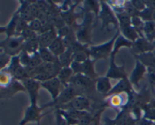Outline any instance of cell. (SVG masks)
<instances>
[{"instance_id":"cell-17","label":"cell","mask_w":155,"mask_h":125,"mask_svg":"<svg viewBox=\"0 0 155 125\" xmlns=\"http://www.w3.org/2000/svg\"><path fill=\"white\" fill-rule=\"evenodd\" d=\"M133 46V42L129 41L128 39H126L124 36H118V37L117 38L116 41L114 42V45L113 51L111 53V55H110V59H114L115 56L117 54L118 51L120 50V48H123V47H128V48H132Z\"/></svg>"},{"instance_id":"cell-9","label":"cell","mask_w":155,"mask_h":125,"mask_svg":"<svg viewBox=\"0 0 155 125\" xmlns=\"http://www.w3.org/2000/svg\"><path fill=\"white\" fill-rule=\"evenodd\" d=\"M61 84V81H59L57 77H55V78H53L46 81L41 82V87L48 90L52 99L54 100L60 94Z\"/></svg>"},{"instance_id":"cell-13","label":"cell","mask_w":155,"mask_h":125,"mask_svg":"<svg viewBox=\"0 0 155 125\" xmlns=\"http://www.w3.org/2000/svg\"><path fill=\"white\" fill-rule=\"evenodd\" d=\"M132 91V84L129 81L128 78L121 79L116 85L112 87L111 90L108 93L107 96L114 94H120V93H130Z\"/></svg>"},{"instance_id":"cell-2","label":"cell","mask_w":155,"mask_h":125,"mask_svg":"<svg viewBox=\"0 0 155 125\" xmlns=\"http://www.w3.org/2000/svg\"><path fill=\"white\" fill-rule=\"evenodd\" d=\"M68 84H71L78 89L81 94L86 92H92V89L95 87L94 86L93 80L83 74H77L73 75L70 79Z\"/></svg>"},{"instance_id":"cell-6","label":"cell","mask_w":155,"mask_h":125,"mask_svg":"<svg viewBox=\"0 0 155 125\" xmlns=\"http://www.w3.org/2000/svg\"><path fill=\"white\" fill-rule=\"evenodd\" d=\"M92 15L88 12L86 16V19L83 21V24L80 30L76 33V37L80 43H87L90 42L91 35V23H92Z\"/></svg>"},{"instance_id":"cell-10","label":"cell","mask_w":155,"mask_h":125,"mask_svg":"<svg viewBox=\"0 0 155 125\" xmlns=\"http://www.w3.org/2000/svg\"><path fill=\"white\" fill-rule=\"evenodd\" d=\"M106 125H136L135 118L130 112L123 111L114 120H107Z\"/></svg>"},{"instance_id":"cell-30","label":"cell","mask_w":155,"mask_h":125,"mask_svg":"<svg viewBox=\"0 0 155 125\" xmlns=\"http://www.w3.org/2000/svg\"><path fill=\"white\" fill-rule=\"evenodd\" d=\"M29 27H30L33 31H34L35 33H36V32H40L41 30H42V24L39 19H34L31 22H30V23H29Z\"/></svg>"},{"instance_id":"cell-29","label":"cell","mask_w":155,"mask_h":125,"mask_svg":"<svg viewBox=\"0 0 155 125\" xmlns=\"http://www.w3.org/2000/svg\"><path fill=\"white\" fill-rule=\"evenodd\" d=\"M54 125H70L68 120L64 117L61 113L60 112L58 108L55 111V123Z\"/></svg>"},{"instance_id":"cell-4","label":"cell","mask_w":155,"mask_h":125,"mask_svg":"<svg viewBox=\"0 0 155 125\" xmlns=\"http://www.w3.org/2000/svg\"><path fill=\"white\" fill-rule=\"evenodd\" d=\"M42 109L43 108L39 107L37 104L36 105L31 104L26 110L24 118L20 122V125H25L30 122H36L38 125H39L41 118L44 115L42 114Z\"/></svg>"},{"instance_id":"cell-14","label":"cell","mask_w":155,"mask_h":125,"mask_svg":"<svg viewBox=\"0 0 155 125\" xmlns=\"http://www.w3.org/2000/svg\"><path fill=\"white\" fill-rule=\"evenodd\" d=\"M145 71H146L145 66L142 64V62H140L138 60H136V67H135L133 72H132L131 76H130V83L133 84V85L138 87L139 81L143 77V75L145 73Z\"/></svg>"},{"instance_id":"cell-20","label":"cell","mask_w":155,"mask_h":125,"mask_svg":"<svg viewBox=\"0 0 155 125\" xmlns=\"http://www.w3.org/2000/svg\"><path fill=\"white\" fill-rule=\"evenodd\" d=\"M120 31L122 32L123 36L133 43L139 39V35H138L137 32L136 31V30L133 28L131 24L130 25H121Z\"/></svg>"},{"instance_id":"cell-38","label":"cell","mask_w":155,"mask_h":125,"mask_svg":"<svg viewBox=\"0 0 155 125\" xmlns=\"http://www.w3.org/2000/svg\"><path fill=\"white\" fill-rule=\"evenodd\" d=\"M0 52H1V50H0Z\"/></svg>"},{"instance_id":"cell-31","label":"cell","mask_w":155,"mask_h":125,"mask_svg":"<svg viewBox=\"0 0 155 125\" xmlns=\"http://www.w3.org/2000/svg\"><path fill=\"white\" fill-rule=\"evenodd\" d=\"M11 81V74L8 72H0V84L2 86L8 85Z\"/></svg>"},{"instance_id":"cell-18","label":"cell","mask_w":155,"mask_h":125,"mask_svg":"<svg viewBox=\"0 0 155 125\" xmlns=\"http://www.w3.org/2000/svg\"><path fill=\"white\" fill-rule=\"evenodd\" d=\"M48 48L57 57H58L61 54H62L66 51V48L63 44V39L60 36H58Z\"/></svg>"},{"instance_id":"cell-16","label":"cell","mask_w":155,"mask_h":125,"mask_svg":"<svg viewBox=\"0 0 155 125\" xmlns=\"http://www.w3.org/2000/svg\"><path fill=\"white\" fill-rule=\"evenodd\" d=\"M81 74L89 77L91 79L96 80L97 74L95 73L94 69V61L88 59L85 62L81 63Z\"/></svg>"},{"instance_id":"cell-3","label":"cell","mask_w":155,"mask_h":125,"mask_svg":"<svg viewBox=\"0 0 155 125\" xmlns=\"http://www.w3.org/2000/svg\"><path fill=\"white\" fill-rule=\"evenodd\" d=\"M59 109L62 110H75L80 111H89L90 109V102L89 99L83 96H77L71 102L62 105Z\"/></svg>"},{"instance_id":"cell-23","label":"cell","mask_w":155,"mask_h":125,"mask_svg":"<svg viewBox=\"0 0 155 125\" xmlns=\"http://www.w3.org/2000/svg\"><path fill=\"white\" fill-rule=\"evenodd\" d=\"M129 101V97L125 93L120 94L112 95L110 98V104L112 106L120 107L125 105Z\"/></svg>"},{"instance_id":"cell-27","label":"cell","mask_w":155,"mask_h":125,"mask_svg":"<svg viewBox=\"0 0 155 125\" xmlns=\"http://www.w3.org/2000/svg\"><path fill=\"white\" fill-rule=\"evenodd\" d=\"M118 21L121 25H130L131 24V17L129 16L125 11L120 12V13H116Z\"/></svg>"},{"instance_id":"cell-28","label":"cell","mask_w":155,"mask_h":125,"mask_svg":"<svg viewBox=\"0 0 155 125\" xmlns=\"http://www.w3.org/2000/svg\"><path fill=\"white\" fill-rule=\"evenodd\" d=\"M153 13H154L153 9L148 8L142 11L139 12V16H140L142 19L145 20H147V22H148V21H151V19H153Z\"/></svg>"},{"instance_id":"cell-7","label":"cell","mask_w":155,"mask_h":125,"mask_svg":"<svg viewBox=\"0 0 155 125\" xmlns=\"http://www.w3.org/2000/svg\"><path fill=\"white\" fill-rule=\"evenodd\" d=\"M24 88L28 92L32 105L37 104L38 91L41 87V82L31 78H27L23 80Z\"/></svg>"},{"instance_id":"cell-34","label":"cell","mask_w":155,"mask_h":125,"mask_svg":"<svg viewBox=\"0 0 155 125\" xmlns=\"http://www.w3.org/2000/svg\"><path fill=\"white\" fill-rule=\"evenodd\" d=\"M9 61V56L5 54H0V69L6 66Z\"/></svg>"},{"instance_id":"cell-24","label":"cell","mask_w":155,"mask_h":125,"mask_svg":"<svg viewBox=\"0 0 155 125\" xmlns=\"http://www.w3.org/2000/svg\"><path fill=\"white\" fill-rule=\"evenodd\" d=\"M72 54V52H71L68 48H67L65 52H64L63 54H61V55L58 57L59 63H60L62 68L70 67V66H71V63L73 62Z\"/></svg>"},{"instance_id":"cell-36","label":"cell","mask_w":155,"mask_h":125,"mask_svg":"<svg viewBox=\"0 0 155 125\" xmlns=\"http://www.w3.org/2000/svg\"><path fill=\"white\" fill-rule=\"evenodd\" d=\"M140 125H151V123H150V121H148V120H143L140 122Z\"/></svg>"},{"instance_id":"cell-26","label":"cell","mask_w":155,"mask_h":125,"mask_svg":"<svg viewBox=\"0 0 155 125\" xmlns=\"http://www.w3.org/2000/svg\"><path fill=\"white\" fill-rule=\"evenodd\" d=\"M124 10L131 17H139V11L135 8L134 6L132 5L131 2H125L124 4Z\"/></svg>"},{"instance_id":"cell-1","label":"cell","mask_w":155,"mask_h":125,"mask_svg":"<svg viewBox=\"0 0 155 125\" xmlns=\"http://www.w3.org/2000/svg\"><path fill=\"white\" fill-rule=\"evenodd\" d=\"M119 33L120 31L118 30L115 36L109 42L102 44V45H98V46H91L89 48L90 56L94 59V61L99 60V59H106L108 57H110L112 51H113L114 42L117 38L119 36Z\"/></svg>"},{"instance_id":"cell-11","label":"cell","mask_w":155,"mask_h":125,"mask_svg":"<svg viewBox=\"0 0 155 125\" xmlns=\"http://www.w3.org/2000/svg\"><path fill=\"white\" fill-rule=\"evenodd\" d=\"M124 66H125L124 63L121 66H117L115 64L114 59H110V69L106 75V77L108 78H120V79L127 78V75L126 73Z\"/></svg>"},{"instance_id":"cell-25","label":"cell","mask_w":155,"mask_h":125,"mask_svg":"<svg viewBox=\"0 0 155 125\" xmlns=\"http://www.w3.org/2000/svg\"><path fill=\"white\" fill-rule=\"evenodd\" d=\"M89 56H90L89 51H78L72 54V60L74 62L82 63L89 59Z\"/></svg>"},{"instance_id":"cell-22","label":"cell","mask_w":155,"mask_h":125,"mask_svg":"<svg viewBox=\"0 0 155 125\" xmlns=\"http://www.w3.org/2000/svg\"><path fill=\"white\" fill-rule=\"evenodd\" d=\"M73 75H74V72H73L71 67H64L61 69L57 78L61 81V84H63L66 87L68 85L70 79H71Z\"/></svg>"},{"instance_id":"cell-12","label":"cell","mask_w":155,"mask_h":125,"mask_svg":"<svg viewBox=\"0 0 155 125\" xmlns=\"http://www.w3.org/2000/svg\"><path fill=\"white\" fill-rule=\"evenodd\" d=\"M58 37V33L56 30L52 28L48 31L42 33L38 36V42H39V48H48L50 46L53 41Z\"/></svg>"},{"instance_id":"cell-15","label":"cell","mask_w":155,"mask_h":125,"mask_svg":"<svg viewBox=\"0 0 155 125\" xmlns=\"http://www.w3.org/2000/svg\"><path fill=\"white\" fill-rule=\"evenodd\" d=\"M95 88L98 93L102 95H107L111 90V84L110 82V78L107 77L98 78L95 80Z\"/></svg>"},{"instance_id":"cell-37","label":"cell","mask_w":155,"mask_h":125,"mask_svg":"<svg viewBox=\"0 0 155 125\" xmlns=\"http://www.w3.org/2000/svg\"><path fill=\"white\" fill-rule=\"evenodd\" d=\"M153 20H154V21L155 22V10L154 11V13H153Z\"/></svg>"},{"instance_id":"cell-5","label":"cell","mask_w":155,"mask_h":125,"mask_svg":"<svg viewBox=\"0 0 155 125\" xmlns=\"http://www.w3.org/2000/svg\"><path fill=\"white\" fill-rule=\"evenodd\" d=\"M101 6H102V8H101V13H100V17H101V20H102L103 27L107 29L109 31L113 30L112 27H110L111 25L113 26V27L114 29L117 28V20L116 19L115 16L114 15L111 9L104 2H101Z\"/></svg>"},{"instance_id":"cell-8","label":"cell","mask_w":155,"mask_h":125,"mask_svg":"<svg viewBox=\"0 0 155 125\" xmlns=\"http://www.w3.org/2000/svg\"><path fill=\"white\" fill-rule=\"evenodd\" d=\"M24 40L25 39L21 36L18 38H13V39H8L7 41L3 42V47L8 54L10 55L15 54L21 51V48H24Z\"/></svg>"},{"instance_id":"cell-33","label":"cell","mask_w":155,"mask_h":125,"mask_svg":"<svg viewBox=\"0 0 155 125\" xmlns=\"http://www.w3.org/2000/svg\"><path fill=\"white\" fill-rule=\"evenodd\" d=\"M88 3H86V8L87 9H92V10H93L95 12V13H98V9H99V8H98V4H97V2H95V1H89L87 2Z\"/></svg>"},{"instance_id":"cell-19","label":"cell","mask_w":155,"mask_h":125,"mask_svg":"<svg viewBox=\"0 0 155 125\" xmlns=\"http://www.w3.org/2000/svg\"><path fill=\"white\" fill-rule=\"evenodd\" d=\"M133 51L135 54H144V52L151 49V45L145 39H138L133 43Z\"/></svg>"},{"instance_id":"cell-32","label":"cell","mask_w":155,"mask_h":125,"mask_svg":"<svg viewBox=\"0 0 155 125\" xmlns=\"http://www.w3.org/2000/svg\"><path fill=\"white\" fill-rule=\"evenodd\" d=\"M132 5L134 6L135 8L139 12L142 11L143 10L145 9V4L144 3V1H138V0H133L131 1Z\"/></svg>"},{"instance_id":"cell-21","label":"cell","mask_w":155,"mask_h":125,"mask_svg":"<svg viewBox=\"0 0 155 125\" xmlns=\"http://www.w3.org/2000/svg\"><path fill=\"white\" fill-rule=\"evenodd\" d=\"M37 52L42 63H56L58 61V57H55L48 48H39Z\"/></svg>"},{"instance_id":"cell-35","label":"cell","mask_w":155,"mask_h":125,"mask_svg":"<svg viewBox=\"0 0 155 125\" xmlns=\"http://www.w3.org/2000/svg\"><path fill=\"white\" fill-rule=\"evenodd\" d=\"M145 118H155V110L154 109H150L146 111V114H145Z\"/></svg>"}]
</instances>
